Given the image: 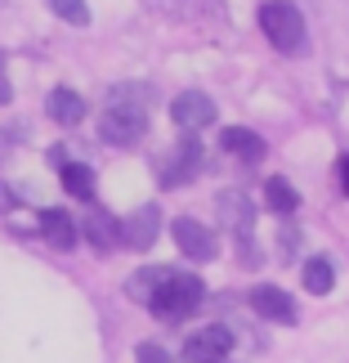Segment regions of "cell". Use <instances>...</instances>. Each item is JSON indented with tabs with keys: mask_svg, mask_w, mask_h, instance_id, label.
Masks as SVG:
<instances>
[{
	"mask_svg": "<svg viewBox=\"0 0 349 363\" xmlns=\"http://www.w3.org/2000/svg\"><path fill=\"white\" fill-rule=\"evenodd\" d=\"M125 296L148 305L166 323H179L202 305V278L188 269H171V264H148L125 283Z\"/></svg>",
	"mask_w": 349,
	"mask_h": 363,
	"instance_id": "obj_1",
	"label": "cell"
},
{
	"mask_svg": "<svg viewBox=\"0 0 349 363\" xmlns=\"http://www.w3.org/2000/svg\"><path fill=\"white\" fill-rule=\"evenodd\" d=\"M251 310H256V318H264V323H282V328H291L300 318L296 301H291L282 287H273V283H260L256 291H251Z\"/></svg>",
	"mask_w": 349,
	"mask_h": 363,
	"instance_id": "obj_5",
	"label": "cell"
},
{
	"mask_svg": "<svg viewBox=\"0 0 349 363\" xmlns=\"http://www.w3.org/2000/svg\"><path fill=\"white\" fill-rule=\"evenodd\" d=\"M264 202H269V211H273V216H282V220H291V216L300 211V198H296V189H291L282 175L264 184Z\"/></svg>",
	"mask_w": 349,
	"mask_h": 363,
	"instance_id": "obj_16",
	"label": "cell"
},
{
	"mask_svg": "<svg viewBox=\"0 0 349 363\" xmlns=\"http://www.w3.org/2000/svg\"><path fill=\"white\" fill-rule=\"evenodd\" d=\"M157 229H161V216L157 206H139V211L130 220H121V251H148L152 242H157Z\"/></svg>",
	"mask_w": 349,
	"mask_h": 363,
	"instance_id": "obj_9",
	"label": "cell"
},
{
	"mask_svg": "<svg viewBox=\"0 0 349 363\" xmlns=\"http://www.w3.org/2000/svg\"><path fill=\"white\" fill-rule=\"evenodd\" d=\"M224 152L242 157L246 166H256L264 157V139L256 130H246V125H229V130H224Z\"/></svg>",
	"mask_w": 349,
	"mask_h": 363,
	"instance_id": "obj_13",
	"label": "cell"
},
{
	"mask_svg": "<svg viewBox=\"0 0 349 363\" xmlns=\"http://www.w3.org/2000/svg\"><path fill=\"white\" fill-rule=\"evenodd\" d=\"M9 94H13V90H9V77L0 72V104H9Z\"/></svg>",
	"mask_w": 349,
	"mask_h": 363,
	"instance_id": "obj_21",
	"label": "cell"
},
{
	"mask_svg": "<svg viewBox=\"0 0 349 363\" xmlns=\"http://www.w3.org/2000/svg\"><path fill=\"white\" fill-rule=\"evenodd\" d=\"M135 363H179V359L171 350H161V345L148 341V345H139V350H135Z\"/></svg>",
	"mask_w": 349,
	"mask_h": 363,
	"instance_id": "obj_19",
	"label": "cell"
},
{
	"mask_svg": "<svg viewBox=\"0 0 349 363\" xmlns=\"http://www.w3.org/2000/svg\"><path fill=\"white\" fill-rule=\"evenodd\" d=\"M260 32L269 36L273 50L282 54H300L304 50V13L291 5V0H269V5H260Z\"/></svg>",
	"mask_w": 349,
	"mask_h": 363,
	"instance_id": "obj_3",
	"label": "cell"
},
{
	"mask_svg": "<svg viewBox=\"0 0 349 363\" xmlns=\"http://www.w3.org/2000/svg\"><path fill=\"white\" fill-rule=\"evenodd\" d=\"M198 166H202V148H198V139H184V144H179V148L171 152V162H166L161 184H166V189L188 184V179L198 175Z\"/></svg>",
	"mask_w": 349,
	"mask_h": 363,
	"instance_id": "obj_10",
	"label": "cell"
},
{
	"mask_svg": "<svg viewBox=\"0 0 349 363\" xmlns=\"http://www.w3.org/2000/svg\"><path fill=\"white\" fill-rule=\"evenodd\" d=\"M175 242H179V251H184L188 260H215V251H219V242H215V233L202 225V220H175Z\"/></svg>",
	"mask_w": 349,
	"mask_h": 363,
	"instance_id": "obj_8",
	"label": "cell"
},
{
	"mask_svg": "<svg viewBox=\"0 0 349 363\" xmlns=\"http://www.w3.org/2000/svg\"><path fill=\"white\" fill-rule=\"evenodd\" d=\"M40 233H45V242L54 251H72L76 247V225L67 220V211H59V206H45V211H40Z\"/></svg>",
	"mask_w": 349,
	"mask_h": 363,
	"instance_id": "obj_12",
	"label": "cell"
},
{
	"mask_svg": "<svg viewBox=\"0 0 349 363\" xmlns=\"http://www.w3.org/2000/svg\"><path fill=\"white\" fill-rule=\"evenodd\" d=\"M336 175H341V189L349 193V152H345V157L336 162Z\"/></svg>",
	"mask_w": 349,
	"mask_h": 363,
	"instance_id": "obj_20",
	"label": "cell"
},
{
	"mask_svg": "<svg viewBox=\"0 0 349 363\" xmlns=\"http://www.w3.org/2000/svg\"><path fill=\"white\" fill-rule=\"evenodd\" d=\"M215 211H219V225H224L237 242L251 238V229H256V206H251V198L242 189H224L215 198Z\"/></svg>",
	"mask_w": 349,
	"mask_h": 363,
	"instance_id": "obj_4",
	"label": "cell"
},
{
	"mask_svg": "<svg viewBox=\"0 0 349 363\" xmlns=\"http://www.w3.org/2000/svg\"><path fill=\"white\" fill-rule=\"evenodd\" d=\"M50 9L59 13L63 23H72V27H86L90 23V5H86V0H50Z\"/></svg>",
	"mask_w": 349,
	"mask_h": 363,
	"instance_id": "obj_18",
	"label": "cell"
},
{
	"mask_svg": "<svg viewBox=\"0 0 349 363\" xmlns=\"http://www.w3.org/2000/svg\"><path fill=\"white\" fill-rule=\"evenodd\" d=\"M331 283H336V274H331V260L314 256L309 264H304V291H314V296H327Z\"/></svg>",
	"mask_w": 349,
	"mask_h": 363,
	"instance_id": "obj_17",
	"label": "cell"
},
{
	"mask_svg": "<svg viewBox=\"0 0 349 363\" xmlns=\"http://www.w3.org/2000/svg\"><path fill=\"white\" fill-rule=\"evenodd\" d=\"M148 130V104H139L135 90H113V99H108V108L99 113V135L108 139V144H135V139H144Z\"/></svg>",
	"mask_w": 349,
	"mask_h": 363,
	"instance_id": "obj_2",
	"label": "cell"
},
{
	"mask_svg": "<svg viewBox=\"0 0 349 363\" xmlns=\"http://www.w3.org/2000/svg\"><path fill=\"white\" fill-rule=\"evenodd\" d=\"M171 121L179 125V130H188V135H193V130H206V125L215 121V104L206 99L202 90H184V94L171 104Z\"/></svg>",
	"mask_w": 349,
	"mask_h": 363,
	"instance_id": "obj_7",
	"label": "cell"
},
{
	"mask_svg": "<svg viewBox=\"0 0 349 363\" xmlns=\"http://www.w3.org/2000/svg\"><path fill=\"white\" fill-rule=\"evenodd\" d=\"M59 179H63V193H72L76 202H90L94 198V171H90L86 162H63Z\"/></svg>",
	"mask_w": 349,
	"mask_h": 363,
	"instance_id": "obj_15",
	"label": "cell"
},
{
	"mask_svg": "<svg viewBox=\"0 0 349 363\" xmlns=\"http://www.w3.org/2000/svg\"><path fill=\"white\" fill-rule=\"evenodd\" d=\"M229 350H233V332L224 323H211V328L193 332V337L184 341V359L188 363H219Z\"/></svg>",
	"mask_w": 349,
	"mask_h": 363,
	"instance_id": "obj_6",
	"label": "cell"
},
{
	"mask_svg": "<svg viewBox=\"0 0 349 363\" xmlns=\"http://www.w3.org/2000/svg\"><path fill=\"white\" fill-rule=\"evenodd\" d=\"M86 238L94 251H103V256H113V251H121V220L113 211H90L86 220Z\"/></svg>",
	"mask_w": 349,
	"mask_h": 363,
	"instance_id": "obj_11",
	"label": "cell"
},
{
	"mask_svg": "<svg viewBox=\"0 0 349 363\" xmlns=\"http://www.w3.org/2000/svg\"><path fill=\"white\" fill-rule=\"evenodd\" d=\"M45 113L59 121V125H76L81 117H86V99H81L76 90H54L50 104H45Z\"/></svg>",
	"mask_w": 349,
	"mask_h": 363,
	"instance_id": "obj_14",
	"label": "cell"
}]
</instances>
